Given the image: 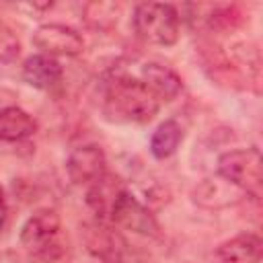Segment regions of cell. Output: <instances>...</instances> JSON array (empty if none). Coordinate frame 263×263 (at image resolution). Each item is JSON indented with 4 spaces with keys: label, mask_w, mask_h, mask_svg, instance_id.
Masks as SVG:
<instances>
[{
    "label": "cell",
    "mask_w": 263,
    "mask_h": 263,
    "mask_svg": "<svg viewBox=\"0 0 263 263\" xmlns=\"http://www.w3.org/2000/svg\"><path fill=\"white\" fill-rule=\"evenodd\" d=\"M160 109V101L140 80L125 74H117L107 80L103 111L111 121L121 123H146Z\"/></svg>",
    "instance_id": "6da1fadb"
},
{
    "label": "cell",
    "mask_w": 263,
    "mask_h": 263,
    "mask_svg": "<svg viewBox=\"0 0 263 263\" xmlns=\"http://www.w3.org/2000/svg\"><path fill=\"white\" fill-rule=\"evenodd\" d=\"M18 242L31 257L43 263L62 259L66 253V245L62 238L60 214L51 208H41L33 212L21 226Z\"/></svg>",
    "instance_id": "7a4b0ae2"
},
{
    "label": "cell",
    "mask_w": 263,
    "mask_h": 263,
    "mask_svg": "<svg viewBox=\"0 0 263 263\" xmlns=\"http://www.w3.org/2000/svg\"><path fill=\"white\" fill-rule=\"evenodd\" d=\"M132 25L136 35L152 45H175L181 33V16L173 4L142 2L134 8Z\"/></svg>",
    "instance_id": "3957f363"
},
{
    "label": "cell",
    "mask_w": 263,
    "mask_h": 263,
    "mask_svg": "<svg viewBox=\"0 0 263 263\" xmlns=\"http://www.w3.org/2000/svg\"><path fill=\"white\" fill-rule=\"evenodd\" d=\"M259 148H236L228 150L218 158V177L240 189L247 197L259 199L263 193V171H261Z\"/></svg>",
    "instance_id": "277c9868"
},
{
    "label": "cell",
    "mask_w": 263,
    "mask_h": 263,
    "mask_svg": "<svg viewBox=\"0 0 263 263\" xmlns=\"http://www.w3.org/2000/svg\"><path fill=\"white\" fill-rule=\"evenodd\" d=\"M109 224L127 228L132 232H138L144 236H160V226H158L156 218L127 187L115 199V203L109 212Z\"/></svg>",
    "instance_id": "5b68a950"
},
{
    "label": "cell",
    "mask_w": 263,
    "mask_h": 263,
    "mask_svg": "<svg viewBox=\"0 0 263 263\" xmlns=\"http://www.w3.org/2000/svg\"><path fill=\"white\" fill-rule=\"evenodd\" d=\"M33 45L45 55H80L84 51V39L72 27L60 23H45L33 33Z\"/></svg>",
    "instance_id": "8992f818"
},
{
    "label": "cell",
    "mask_w": 263,
    "mask_h": 263,
    "mask_svg": "<svg viewBox=\"0 0 263 263\" xmlns=\"http://www.w3.org/2000/svg\"><path fill=\"white\" fill-rule=\"evenodd\" d=\"M66 173L74 185H90L107 173V156L99 144L76 146L66 158Z\"/></svg>",
    "instance_id": "52a82bcc"
},
{
    "label": "cell",
    "mask_w": 263,
    "mask_h": 263,
    "mask_svg": "<svg viewBox=\"0 0 263 263\" xmlns=\"http://www.w3.org/2000/svg\"><path fill=\"white\" fill-rule=\"evenodd\" d=\"M82 236L88 253L95 259H99L101 263H121L125 242L119 236V232L113 230V224L101 220L88 222L82 228Z\"/></svg>",
    "instance_id": "ba28073f"
},
{
    "label": "cell",
    "mask_w": 263,
    "mask_h": 263,
    "mask_svg": "<svg viewBox=\"0 0 263 263\" xmlns=\"http://www.w3.org/2000/svg\"><path fill=\"white\" fill-rule=\"evenodd\" d=\"M263 242L255 232H240L216 249V263H261Z\"/></svg>",
    "instance_id": "9c48e42d"
},
{
    "label": "cell",
    "mask_w": 263,
    "mask_h": 263,
    "mask_svg": "<svg viewBox=\"0 0 263 263\" xmlns=\"http://www.w3.org/2000/svg\"><path fill=\"white\" fill-rule=\"evenodd\" d=\"M245 197L247 195L240 189H236L234 185H230L222 177L205 179L203 183H199L193 189V201L201 208H208V210H222L228 205H236Z\"/></svg>",
    "instance_id": "30bf717a"
},
{
    "label": "cell",
    "mask_w": 263,
    "mask_h": 263,
    "mask_svg": "<svg viewBox=\"0 0 263 263\" xmlns=\"http://www.w3.org/2000/svg\"><path fill=\"white\" fill-rule=\"evenodd\" d=\"M21 76L29 86L47 90V88H53L62 80L64 68L58 62V58H51L45 53H35L23 62Z\"/></svg>",
    "instance_id": "8fae6325"
},
{
    "label": "cell",
    "mask_w": 263,
    "mask_h": 263,
    "mask_svg": "<svg viewBox=\"0 0 263 263\" xmlns=\"http://www.w3.org/2000/svg\"><path fill=\"white\" fill-rule=\"evenodd\" d=\"M140 80L150 88V92L162 103V101H173L179 97V92L183 90V80L181 76L158 62H148L142 66V74Z\"/></svg>",
    "instance_id": "7c38bea8"
},
{
    "label": "cell",
    "mask_w": 263,
    "mask_h": 263,
    "mask_svg": "<svg viewBox=\"0 0 263 263\" xmlns=\"http://www.w3.org/2000/svg\"><path fill=\"white\" fill-rule=\"evenodd\" d=\"M123 189H125L123 181L111 173H105L86 187V203L95 212L97 220L109 224V212Z\"/></svg>",
    "instance_id": "4fadbf2b"
},
{
    "label": "cell",
    "mask_w": 263,
    "mask_h": 263,
    "mask_svg": "<svg viewBox=\"0 0 263 263\" xmlns=\"http://www.w3.org/2000/svg\"><path fill=\"white\" fill-rule=\"evenodd\" d=\"M35 132H37V121L21 107L0 109V142H21L31 138Z\"/></svg>",
    "instance_id": "5bb4252c"
},
{
    "label": "cell",
    "mask_w": 263,
    "mask_h": 263,
    "mask_svg": "<svg viewBox=\"0 0 263 263\" xmlns=\"http://www.w3.org/2000/svg\"><path fill=\"white\" fill-rule=\"evenodd\" d=\"M183 142V127L175 119L162 121L150 136V152L154 158L164 160L177 152V148Z\"/></svg>",
    "instance_id": "9a60e30c"
},
{
    "label": "cell",
    "mask_w": 263,
    "mask_h": 263,
    "mask_svg": "<svg viewBox=\"0 0 263 263\" xmlns=\"http://www.w3.org/2000/svg\"><path fill=\"white\" fill-rule=\"evenodd\" d=\"M82 12H84V21L88 27L107 31L117 25L121 6L117 2H88V4H84Z\"/></svg>",
    "instance_id": "2e32d148"
},
{
    "label": "cell",
    "mask_w": 263,
    "mask_h": 263,
    "mask_svg": "<svg viewBox=\"0 0 263 263\" xmlns=\"http://www.w3.org/2000/svg\"><path fill=\"white\" fill-rule=\"evenodd\" d=\"M21 55V41L16 33L10 29V25L0 18V62L12 64Z\"/></svg>",
    "instance_id": "e0dca14e"
},
{
    "label": "cell",
    "mask_w": 263,
    "mask_h": 263,
    "mask_svg": "<svg viewBox=\"0 0 263 263\" xmlns=\"http://www.w3.org/2000/svg\"><path fill=\"white\" fill-rule=\"evenodd\" d=\"M6 218H8V205H6V197H4V189L0 187V232L6 224Z\"/></svg>",
    "instance_id": "ac0fdd59"
}]
</instances>
